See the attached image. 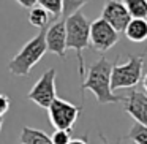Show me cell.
Returning <instances> with one entry per match:
<instances>
[{
  "instance_id": "obj_1",
  "label": "cell",
  "mask_w": 147,
  "mask_h": 144,
  "mask_svg": "<svg viewBox=\"0 0 147 144\" xmlns=\"http://www.w3.org/2000/svg\"><path fill=\"white\" fill-rule=\"evenodd\" d=\"M111 71L112 62H109L106 57L98 59L93 65H90L86 79L81 84V90H90L100 105L123 103V97L115 95L111 89Z\"/></svg>"
},
{
  "instance_id": "obj_2",
  "label": "cell",
  "mask_w": 147,
  "mask_h": 144,
  "mask_svg": "<svg viewBox=\"0 0 147 144\" xmlns=\"http://www.w3.org/2000/svg\"><path fill=\"white\" fill-rule=\"evenodd\" d=\"M65 29H67V49L76 51L79 76L84 78L86 67H84L82 51L90 46V22L82 11H76L65 19Z\"/></svg>"
},
{
  "instance_id": "obj_3",
  "label": "cell",
  "mask_w": 147,
  "mask_h": 144,
  "mask_svg": "<svg viewBox=\"0 0 147 144\" xmlns=\"http://www.w3.org/2000/svg\"><path fill=\"white\" fill-rule=\"evenodd\" d=\"M46 29H41L38 35H35L30 41L21 48V51L14 55L8 64V70L14 76H27L33 67L40 62V59L46 54Z\"/></svg>"
},
{
  "instance_id": "obj_4",
  "label": "cell",
  "mask_w": 147,
  "mask_h": 144,
  "mask_svg": "<svg viewBox=\"0 0 147 144\" xmlns=\"http://www.w3.org/2000/svg\"><path fill=\"white\" fill-rule=\"evenodd\" d=\"M144 57L141 55H130L128 62L125 64H112L111 71V89L112 92L119 89H131L134 87L142 78Z\"/></svg>"
},
{
  "instance_id": "obj_5",
  "label": "cell",
  "mask_w": 147,
  "mask_h": 144,
  "mask_svg": "<svg viewBox=\"0 0 147 144\" xmlns=\"http://www.w3.org/2000/svg\"><path fill=\"white\" fill-rule=\"evenodd\" d=\"M79 114H81V106H76L63 98H55L48 108L49 120H51V125L55 130L71 131Z\"/></svg>"
},
{
  "instance_id": "obj_6",
  "label": "cell",
  "mask_w": 147,
  "mask_h": 144,
  "mask_svg": "<svg viewBox=\"0 0 147 144\" xmlns=\"http://www.w3.org/2000/svg\"><path fill=\"white\" fill-rule=\"evenodd\" d=\"M27 98L38 105L40 108L48 109L49 105L57 98V90H55V68H48L41 74L35 86L27 93Z\"/></svg>"
},
{
  "instance_id": "obj_7",
  "label": "cell",
  "mask_w": 147,
  "mask_h": 144,
  "mask_svg": "<svg viewBox=\"0 0 147 144\" xmlns=\"http://www.w3.org/2000/svg\"><path fill=\"white\" fill-rule=\"evenodd\" d=\"M119 32L103 18L90 22V46L98 52H106L119 41Z\"/></svg>"
},
{
  "instance_id": "obj_8",
  "label": "cell",
  "mask_w": 147,
  "mask_h": 144,
  "mask_svg": "<svg viewBox=\"0 0 147 144\" xmlns=\"http://www.w3.org/2000/svg\"><path fill=\"white\" fill-rule=\"evenodd\" d=\"M46 48L49 52L59 55L60 59L67 54V29H65V19L55 21L51 26L46 27Z\"/></svg>"
},
{
  "instance_id": "obj_9",
  "label": "cell",
  "mask_w": 147,
  "mask_h": 144,
  "mask_svg": "<svg viewBox=\"0 0 147 144\" xmlns=\"http://www.w3.org/2000/svg\"><path fill=\"white\" fill-rule=\"evenodd\" d=\"M101 18L109 26L114 27L119 33L123 32L125 27L128 26V22L131 21L130 13L127 11V8L123 7L120 0H106L101 11Z\"/></svg>"
},
{
  "instance_id": "obj_10",
  "label": "cell",
  "mask_w": 147,
  "mask_h": 144,
  "mask_svg": "<svg viewBox=\"0 0 147 144\" xmlns=\"http://www.w3.org/2000/svg\"><path fill=\"white\" fill-rule=\"evenodd\" d=\"M125 111L134 119L136 124L147 127V95L144 92H131L128 97L123 98Z\"/></svg>"
},
{
  "instance_id": "obj_11",
  "label": "cell",
  "mask_w": 147,
  "mask_h": 144,
  "mask_svg": "<svg viewBox=\"0 0 147 144\" xmlns=\"http://www.w3.org/2000/svg\"><path fill=\"white\" fill-rule=\"evenodd\" d=\"M125 37L133 43H142L147 40V19L131 18L128 26L123 30Z\"/></svg>"
},
{
  "instance_id": "obj_12",
  "label": "cell",
  "mask_w": 147,
  "mask_h": 144,
  "mask_svg": "<svg viewBox=\"0 0 147 144\" xmlns=\"http://www.w3.org/2000/svg\"><path fill=\"white\" fill-rule=\"evenodd\" d=\"M21 144H52V139L46 131L32 127H24L19 136Z\"/></svg>"
},
{
  "instance_id": "obj_13",
  "label": "cell",
  "mask_w": 147,
  "mask_h": 144,
  "mask_svg": "<svg viewBox=\"0 0 147 144\" xmlns=\"http://www.w3.org/2000/svg\"><path fill=\"white\" fill-rule=\"evenodd\" d=\"M49 21H51V14L41 7H33L29 11V22L32 24L36 29H46L49 26Z\"/></svg>"
},
{
  "instance_id": "obj_14",
  "label": "cell",
  "mask_w": 147,
  "mask_h": 144,
  "mask_svg": "<svg viewBox=\"0 0 147 144\" xmlns=\"http://www.w3.org/2000/svg\"><path fill=\"white\" fill-rule=\"evenodd\" d=\"M131 18H147V0H120Z\"/></svg>"
},
{
  "instance_id": "obj_15",
  "label": "cell",
  "mask_w": 147,
  "mask_h": 144,
  "mask_svg": "<svg viewBox=\"0 0 147 144\" xmlns=\"http://www.w3.org/2000/svg\"><path fill=\"white\" fill-rule=\"evenodd\" d=\"M38 7L45 8L52 19H57L59 16H62V10H63V0H38L36 2Z\"/></svg>"
},
{
  "instance_id": "obj_16",
  "label": "cell",
  "mask_w": 147,
  "mask_h": 144,
  "mask_svg": "<svg viewBox=\"0 0 147 144\" xmlns=\"http://www.w3.org/2000/svg\"><path fill=\"white\" fill-rule=\"evenodd\" d=\"M128 138L131 141H134L136 144H147V127L141 124H134L130 128Z\"/></svg>"
},
{
  "instance_id": "obj_17",
  "label": "cell",
  "mask_w": 147,
  "mask_h": 144,
  "mask_svg": "<svg viewBox=\"0 0 147 144\" xmlns=\"http://www.w3.org/2000/svg\"><path fill=\"white\" fill-rule=\"evenodd\" d=\"M89 0H63V10H62V16L67 19L68 16L74 14L76 11H81V8L87 3Z\"/></svg>"
},
{
  "instance_id": "obj_18",
  "label": "cell",
  "mask_w": 147,
  "mask_h": 144,
  "mask_svg": "<svg viewBox=\"0 0 147 144\" xmlns=\"http://www.w3.org/2000/svg\"><path fill=\"white\" fill-rule=\"evenodd\" d=\"M52 144H68L71 141V135L68 130H55L51 136Z\"/></svg>"
},
{
  "instance_id": "obj_19",
  "label": "cell",
  "mask_w": 147,
  "mask_h": 144,
  "mask_svg": "<svg viewBox=\"0 0 147 144\" xmlns=\"http://www.w3.org/2000/svg\"><path fill=\"white\" fill-rule=\"evenodd\" d=\"M11 106V100L7 93H0V117H3Z\"/></svg>"
},
{
  "instance_id": "obj_20",
  "label": "cell",
  "mask_w": 147,
  "mask_h": 144,
  "mask_svg": "<svg viewBox=\"0 0 147 144\" xmlns=\"http://www.w3.org/2000/svg\"><path fill=\"white\" fill-rule=\"evenodd\" d=\"M16 2H18V3H19L22 8H27V10H30V8L36 7V2H38V0H16Z\"/></svg>"
},
{
  "instance_id": "obj_21",
  "label": "cell",
  "mask_w": 147,
  "mask_h": 144,
  "mask_svg": "<svg viewBox=\"0 0 147 144\" xmlns=\"http://www.w3.org/2000/svg\"><path fill=\"white\" fill-rule=\"evenodd\" d=\"M68 144H89L86 139H81V138H76V139H71Z\"/></svg>"
},
{
  "instance_id": "obj_22",
  "label": "cell",
  "mask_w": 147,
  "mask_h": 144,
  "mask_svg": "<svg viewBox=\"0 0 147 144\" xmlns=\"http://www.w3.org/2000/svg\"><path fill=\"white\" fill-rule=\"evenodd\" d=\"M142 87H144V90L147 92V73H146V76H144V79H142Z\"/></svg>"
},
{
  "instance_id": "obj_23",
  "label": "cell",
  "mask_w": 147,
  "mask_h": 144,
  "mask_svg": "<svg viewBox=\"0 0 147 144\" xmlns=\"http://www.w3.org/2000/svg\"><path fill=\"white\" fill-rule=\"evenodd\" d=\"M2 127H3V119L0 117V131H2Z\"/></svg>"
},
{
  "instance_id": "obj_24",
  "label": "cell",
  "mask_w": 147,
  "mask_h": 144,
  "mask_svg": "<svg viewBox=\"0 0 147 144\" xmlns=\"http://www.w3.org/2000/svg\"><path fill=\"white\" fill-rule=\"evenodd\" d=\"M101 139H103V144H108V141H106V138L103 136V135H101Z\"/></svg>"
}]
</instances>
